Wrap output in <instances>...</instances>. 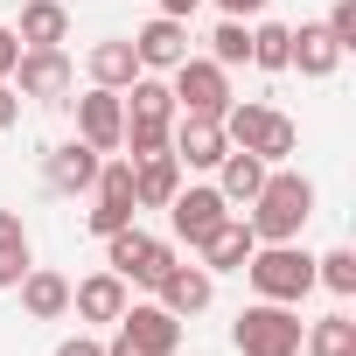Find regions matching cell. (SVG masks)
Here are the masks:
<instances>
[{"label": "cell", "mask_w": 356, "mask_h": 356, "mask_svg": "<svg viewBox=\"0 0 356 356\" xmlns=\"http://www.w3.org/2000/svg\"><path fill=\"white\" fill-rule=\"evenodd\" d=\"M314 286H328V293H342V300H349V293H356V252H349V245H335L328 259H314Z\"/></svg>", "instance_id": "4316f807"}, {"label": "cell", "mask_w": 356, "mask_h": 356, "mask_svg": "<svg viewBox=\"0 0 356 356\" xmlns=\"http://www.w3.org/2000/svg\"><path fill=\"white\" fill-rule=\"evenodd\" d=\"M224 217H238V210L217 196V182H203V189H175V203H168V224H175V238H182L189 252H196Z\"/></svg>", "instance_id": "30bf717a"}, {"label": "cell", "mask_w": 356, "mask_h": 356, "mask_svg": "<svg viewBox=\"0 0 356 356\" xmlns=\"http://www.w3.org/2000/svg\"><path fill=\"white\" fill-rule=\"evenodd\" d=\"M259 182H266V161L259 154H245V147H231L224 161H217V196L238 210V203H252L259 196Z\"/></svg>", "instance_id": "7402d4cb"}, {"label": "cell", "mask_w": 356, "mask_h": 356, "mask_svg": "<svg viewBox=\"0 0 356 356\" xmlns=\"http://www.w3.org/2000/svg\"><path fill=\"white\" fill-rule=\"evenodd\" d=\"M105 266H112L126 286H154V280L175 266V245L154 238V231H140V224H126V231L105 238Z\"/></svg>", "instance_id": "ba28073f"}, {"label": "cell", "mask_w": 356, "mask_h": 356, "mask_svg": "<svg viewBox=\"0 0 356 356\" xmlns=\"http://www.w3.org/2000/svg\"><path fill=\"white\" fill-rule=\"evenodd\" d=\"M217 8H224L231 22H252V15H266V0H217Z\"/></svg>", "instance_id": "e575fe53"}, {"label": "cell", "mask_w": 356, "mask_h": 356, "mask_svg": "<svg viewBox=\"0 0 356 356\" xmlns=\"http://www.w3.org/2000/svg\"><path fill=\"white\" fill-rule=\"evenodd\" d=\"M300 349L307 356H356V321L349 314H321L300 328Z\"/></svg>", "instance_id": "cb8c5ba5"}, {"label": "cell", "mask_w": 356, "mask_h": 356, "mask_svg": "<svg viewBox=\"0 0 356 356\" xmlns=\"http://www.w3.org/2000/svg\"><path fill=\"white\" fill-rule=\"evenodd\" d=\"M56 356H105V342L98 335H70V342H56Z\"/></svg>", "instance_id": "d6a6232c"}, {"label": "cell", "mask_w": 356, "mask_h": 356, "mask_svg": "<svg viewBox=\"0 0 356 356\" xmlns=\"http://www.w3.org/2000/svg\"><path fill=\"white\" fill-rule=\"evenodd\" d=\"M119 105H126V133H119L126 161L161 154V147H168V133H175V91H168L161 77H147V70H140V77L119 91Z\"/></svg>", "instance_id": "7a4b0ae2"}, {"label": "cell", "mask_w": 356, "mask_h": 356, "mask_svg": "<svg viewBox=\"0 0 356 356\" xmlns=\"http://www.w3.org/2000/svg\"><path fill=\"white\" fill-rule=\"evenodd\" d=\"M245 210H252L245 224H252L259 245H286V238H300L307 217H314V182L293 175V168H266V182H259V196H252Z\"/></svg>", "instance_id": "6da1fadb"}, {"label": "cell", "mask_w": 356, "mask_h": 356, "mask_svg": "<svg viewBox=\"0 0 356 356\" xmlns=\"http://www.w3.org/2000/svg\"><path fill=\"white\" fill-rule=\"evenodd\" d=\"M15 35H22V49H63L70 42V8H63V0H29Z\"/></svg>", "instance_id": "ffe728a7"}, {"label": "cell", "mask_w": 356, "mask_h": 356, "mask_svg": "<svg viewBox=\"0 0 356 356\" xmlns=\"http://www.w3.org/2000/svg\"><path fill=\"white\" fill-rule=\"evenodd\" d=\"M175 84V112H189V119H224V105H231V70L224 63H210V56H182L168 70Z\"/></svg>", "instance_id": "52a82bcc"}, {"label": "cell", "mask_w": 356, "mask_h": 356, "mask_svg": "<svg viewBox=\"0 0 356 356\" xmlns=\"http://www.w3.org/2000/svg\"><path fill=\"white\" fill-rule=\"evenodd\" d=\"M175 349H182V314H168L161 300L154 307L126 300V314L112 321V342H105V356H175Z\"/></svg>", "instance_id": "8992f818"}, {"label": "cell", "mask_w": 356, "mask_h": 356, "mask_svg": "<svg viewBox=\"0 0 356 356\" xmlns=\"http://www.w3.org/2000/svg\"><path fill=\"white\" fill-rule=\"evenodd\" d=\"M245 280H252V293H259V300L300 307V300H307V286H314V259L300 252V238H286V245H259V252L245 259Z\"/></svg>", "instance_id": "277c9868"}, {"label": "cell", "mask_w": 356, "mask_h": 356, "mask_svg": "<svg viewBox=\"0 0 356 356\" xmlns=\"http://www.w3.org/2000/svg\"><path fill=\"white\" fill-rule=\"evenodd\" d=\"M217 126H224V140H231V147L259 154L266 168H280V161H286V154L300 147V126H293L286 112H273V105H238V98H231Z\"/></svg>", "instance_id": "3957f363"}, {"label": "cell", "mask_w": 356, "mask_h": 356, "mask_svg": "<svg viewBox=\"0 0 356 356\" xmlns=\"http://www.w3.org/2000/svg\"><path fill=\"white\" fill-rule=\"evenodd\" d=\"M70 307H77V321H119L126 314V280L105 266V273H91V280L70 286Z\"/></svg>", "instance_id": "d6986e66"}, {"label": "cell", "mask_w": 356, "mask_h": 356, "mask_svg": "<svg viewBox=\"0 0 356 356\" xmlns=\"http://www.w3.org/2000/svg\"><path fill=\"white\" fill-rule=\"evenodd\" d=\"M168 154L182 161V168H217L224 154H231V140H224V126L217 119H175V133H168Z\"/></svg>", "instance_id": "5bb4252c"}, {"label": "cell", "mask_w": 356, "mask_h": 356, "mask_svg": "<svg viewBox=\"0 0 356 356\" xmlns=\"http://www.w3.org/2000/svg\"><path fill=\"white\" fill-rule=\"evenodd\" d=\"M98 147L91 140H63V147H49V161H42V175H49V189L56 196H84L91 182H98Z\"/></svg>", "instance_id": "4fadbf2b"}, {"label": "cell", "mask_w": 356, "mask_h": 356, "mask_svg": "<svg viewBox=\"0 0 356 356\" xmlns=\"http://www.w3.org/2000/svg\"><path fill=\"white\" fill-rule=\"evenodd\" d=\"M133 217H140L133 203H91V231H98V238H112V231H126Z\"/></svg>", "instance_id": "f1b7e54d"}, {"label": "cell", "mask_w": 356, "mask_h": 356, "mask_svg": "<svg viewBox=\"0 0 356 356\" xmlns=\"http://www.w3.org/2000/svg\"><path fill=\"white\" fill-rule=\"evenodd\" d=\"M210 63H224V70H238V63H252V29L245 22H217V35H210Z\"/></svg>", "instance_id": "d4e9b609"}, {"label": "cell", "mask_w": 356, "mask_h": 356, "mask_svg": "<svg viewBox=\"0 0 356 356\" xmlns=\"http://www.w3.org/2000/svg\"><path fill=\"white\" fill-rule=\"evenodd\" d=\"M15 119H22V91H15V84H8V77H0V133H8V126H15Z\"/></svg>", "instance_id": "1f68e13d"}, {"label": "cell", "mask_w": 356, "mask_h": 356, "mask_svg": "<svg viewBox=\"0 0 356 356\" xmlns=\"http://www.w3.org/2000/svg\"><path fill=\"white\" fill-rule=\"evenodd\" d=\"M300 314L280 307V300H252L238 321H231V349L238 356H300Z\"/></svg>", "instance_id": "5b68a950"}, {"label": "cell", "mask_w": 356, "mask_h": 356, "mask_svg": "<svg viewBox=\"0 0 356 356\" xmlns=\"http://www.w3.org/2000/svg\"><path fill=\"white\" fill-rule=\"evenodd\" d=\"M286 42H293L286 22H259V29H252V63H259V70H286Z\"/></svg>", "instance_id": "484cf974"}, {"label": "cell", "mask_w": 356, "mask_h": 356, "mask_svg": "<svg viewBox=\"0 0 356 356\" xmlns=\"http://www.w3.org/2000/svg\"><path fill=\"white\" fill-rule=\"evenodd\" d=\"M15 56H22V35L0 29V77H15Z\"/></svg>", "instance_id": "836d02e7"}, {"label": "cell", "mask_w": 356, "mask_h": 356, "mask_svg": "<svg viewBox=\"0 0 356 356\" xmlns=\"http://www.w3.org/2000/svg\"><path fill=\"white\" fill-rule=\"evenodd\" d=\"M196 8H203V0H161V15H175V22H189Z\"/></svg>", "instance_id": "d590c367"}, {"label": "cell", "mask_w": 356, "mask_h": 356, "mask_svg": "<svg viewBox=\"0 0 356 356\" xmlns=\"http://www.w3.org/2000/svg\"><path fill=\"white\" fill-rule=\"evenodd\" d=\"M321 29H328V35H335V49L349 56V49H356V0H335V8H328V22H321Z\"/></svg>", "instance_id": "83f0119b"}, {"label": "cell", "mask_w": 356, "mask_h": 356, "mask_svg": "<svg viewBox=\"0 0 356 356\" xmlns=\"http://www.w3.org/2000/svg\"><path fill=\"white\" fill-rule=\"evenodd\" d=\"M154 293H161V307H168V314H203V307L217 300V273H203V266H182V259H175V266L154 280Z\"/></svg>", "instance_id": "7c38bea8"}, {"label": "cell", "mask_w": 356, "mask_h": 356, "mask_svg": "<svg viewBox=\"0 0 356 356\" xmlns=\"http://www.w3.org/2000/svg\"><path fill=\"white\" fill-rule=\"evenodd\" d=\"M22 245H29L22 217H15V210H0V252H22Z\"/></svg>", "instance_id": "4dcf8cb0"}, {"label": "cell", "mask_w": 356, "mask_h": 356, "mask_svg": "<svg viewBox=\"0 0 356 356\" xmlns=\"http://www.w3.org/2000/svg\"><path fill=\"white\" fill-rule=\"evenodd\" d=\"M259 252V238H252V224L245 217H224L203 245H196V259H203V273H245V259Z\"/></svg>", "instance_id": "2e32d148"}, {"label": "cell", "mask_w": 356, "mask_h": 356, "mask_svg": "<svg viewBox=\"0 0 356 356\" xmlns=\"http://www.w3.org/2000/svg\"><path fill=\"white\" fill-rule=\"evenodd\" d=\"M175 189H182V161H175L168 147L133 161V203H140V210H168V203H175Z\"/></svg>", "instance_id": "9a60e30c"}, {"label": "cell", "mask_w": 356, "mask_h": 356, "mask_svg": "<svg viewBox=\"0 0 356 356\" xmlns=\"http://www.w3.org/2000/svg\"><path fill=\"white\" fill-rule=\"evenodd\" d=\"M335 63H342L335 35H328L321 22H300L293 42H286V70H300V77H335Z\"/></svg>", "instance_id": "ac0fdd59"}, {"label": "cell", "mask_w": 356, "mask_h": 356, "mask_svg": "<svg viewBox=\"0 0 356 356\" xmlns=\"http://www.w3.org/2000/svg\"><path fill=\"white\" fill-rule=\"evenodd\" d=\"M119 133H126V105H119V91L91 84V91L77 98V140H91L98 154H119Z\"/></svg>", "instance_id": "8fae6325"}, {"label": "cell", "mask_w": 356, "mask_h": 356, "mask_svg": "<svg viewBox=\"0 0 356 356\" xmlns=\"http://www.w3.org/2000/svg\"><path fill=\"white\" fill-rule=\"evenodd\" d=\"M133 56H140V70H175L189 56V29L175 22V15H154L140 35H133Z\"/></svg>", "instance_id": "e0dca14e"}, {"label": "cell", "mask_w": 356, "mask_h": 356, "mask_svg": "<svg viewBox=\"0 0 356 356\" xmlns=\"http://www.w3.org/2000/svg\"><path fill=\"white\" fill-rule=\"evenodd\" d=\"M84 70H91V84H105V91H126V84L140 77V56H133V42H91Z\"/></svg>", "instance_id": "603a6c76"}, {"label": "cell", "mask_w": 356, "mask_h": 356, "mask_svg": "<svg viewBox=\"0 0 356 356\" xmlns=\"http://www.w3.org/2000/svg\"><path fill=\"white\" fill-rule=\"evenodd\" d=\"M70 84H77V63L63 49H22L15 56V91L35 98V105H70Z\"/></svg>", "instance_id": "9c48e42d"}, {"label": "cell", "mask_w": 356, "mask_h": 356, "mask_svg": "<svg viewBox=\"0 0 356 356\" xmlns=\"http://www.w3.org/2000/svg\"><path fill=\"white\" fill-rule=\"evenodd\" d=\"M22 273H29V245H22V252H0V293L22 286Z\"/></svg>", "instance_id": "f546056e"}, {"label": "cell", "mask_w": 356, "mask_h": 356, "mask_svg": "<svg viewBox=\"0 0 356 356\" xmlns=\"http://www.w3.org/2000/svg\"><path fill=\"white\" fill-rule=\"evenodd\" d=\"M22 307H29L35 321H63V314H70V280L49 273V266H29V273H22Z\"/></svg>", "instance_id": "44dd1931"}]
</instances>
